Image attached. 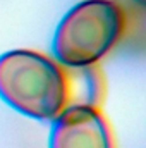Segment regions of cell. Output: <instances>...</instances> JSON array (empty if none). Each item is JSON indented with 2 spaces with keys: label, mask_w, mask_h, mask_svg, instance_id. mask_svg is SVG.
Segmentation results:
<instances>
[{
  "label": "cell",
  "mask_w": 146,
  "mask_h": 148,
  "mask_svg": "<svg viewBox=\"0 0 146 148\" xmlns=\"http://www.w3.org/2000/svg\"><path fill=\"white\" fill-rule=\"evenodd\" d=\"M65 74V91H67V107H95L98 109L105 95V81L102 71L96 64L89 66H64Z\"/></svg>",
  "instance_id": "cell-4"
},
{
  "label": "cell",
  "mask_w": 146,
  "mask_h": 148,
  "mask_svg": "<svg viewBox=\"0 0 146 148\" xmlns=\"http://www.w3.org/2000/svg\"><path fill=\"white\" fill-rule=\"evenodd\" d=\"M0 98L31 119H55L67 107L64 66L35 50L2 53Z\"/></svg>",
  "instance_id": "cell-1"
},
{
  "label": "cell",
  "mask_w": 146,
  "mask_h": 148,
  "mask_svg": "<svg viewBox=\"0 0 146 148\" xmlns=\"http://www.w3.org/2000/svg\"><path fill=\"white\" fill-rule=\"evenodd\" d=\"M136 2H138L139 5H145V0H136Z\"/></svg>",
  "instance_id": "cell-5"
},
{
  "label": "cell",
  "mask_w": 146,
  "mask_h": 148,
  "mask_svg": "<svg viewBox=\"0 0 146 148\" xmlns=\"http://www.w3.org/2000/svg\"><path fill=\"white\" fill-rule=\"evenodd\" d=\"M126 10L117 0H83L65 12L52 40L53 59L60 66L96 64L126 31Z\"/></svg>",
  "instance_id": "cell-2"
},
{
  "label": "cell",
  "mask_w": 146,
  "mask_h": 148,
  "mask_svg": "<svg viewBox=\"0 0 146 148\" xmlns=\"http://www.w3.org/2000/svg\"><path fill=\"white\" fill-rule=\"evenodd\" d=\"M48 148H113L105 117L95 107H65L52 119Z\"/></svg>",
  "instance_id": "cell-3"
}]
</instances>
